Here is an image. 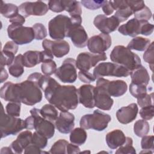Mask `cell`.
<instances>
[{"label":"cell","mask_w":154,"mask_h":154,"mask_svg":"<svg viewBox=\"0 0 154 154\" xmlns=\"http://www.w3.org/2000/svg\"><path fill=\"white\" fill-rule=\"evenodd\" d=\"M87 138V134L84 129L76 128L70 132V141L71 143L77 146H81L85 143Z\"/></svg>","instance_id":"30"},{"label":"cell","mask_w":154,"mask_h":154,"mask_svg":"<svg viewBox=\"0 0 154 154\" xmlns=\"http://www.w3.org/2000/svg\"><path fill=\"white\" fill-rule=\"evenodd\" d=\"M144 20H139L132 18L128 20L125 24L120 25L118 28V31L123 35H128L135 37L141 34V26Z\"/></svg>","instance_id":"21"},{"label":"cell","mask_w":154,"mask_h":154,"mask_svg":"<svg viewBox=\"0 0 154 154\" xmlns=\"http://www.w3.org/2000/svg\"><path fill=\"white\" fill-rule=\"evenodd\" d=\"M23 55H17L13 62L8 66V69L10 74L14 78L20 77L24 72V66L22 61Z\"/></svg>","instance_id":"27"},{"label":"cell","mask_w":154,"mask_h":154,"mask_svg":"<svg viewBox=\"0 0 154 154\" xmlns=\"http://www.w3.org/2000/svg\"><path fill=\"white\" fill-rule=\"evenodd\" d=\"M1 80H0V82L2 83L4 81H5L8 77V73L6 70V69L4 67L1 68Z\"/></svg>","instance_id":"58"},{"label":"cell","mask_w":154,"mask_h":154,"mask_svg":"<svg viewBox=\"0 0 154 154\" xmlns=\"http://www.w3.org/2000/svg\"><path fill=\"white\" fill-rule=\"evenodd\" d=\"M0 96L5 101L33 106L41 102L43 94L34 82L26 79L20 83L5 82L1 88Z\"/></svg>","instance_id":"1"},{"label":"cell","mask_w":154,"mask_h":154,"mask_svg":"<svg viewBox=\"0 0 154 154\" xmlns=\"http://www.w3.org/2000/svg\"><path fill=\"white\" fill-rule=\"evenodd\" d=\"M66 152L67 153H80V149L79 146L74 144L73 143H68L66 147Z\"/></svg>","instance_id":"57"},{"label":"cell","mask_w":154,"mask_h":154,"mask_svg":"<svg viewBox=\"0 0 154 154\" xmlns=\"http://www.w3.org/2000/svg\"><path fill=\"white\" fill-rule=\"evenodd\" d=\"M75 116L68 111H61L55 122L57 129L62 134H69L74 128Z\"/></svg>","instance_id":"19"},{"label":"cell","mask_w":154,"mask_h":154,"mask_svg":"<svg viewBox=\"0 0 154 154\" xmlns=\"http://www.w3.org/2000/svg\"><path fill=\"white\" fill-rule=\"evenodd\" d=\"M131 71L124 66L111 62L100 63L93 70V76L95 79L104 76L127 77L130 75Z\"/></svg>","instance_id":"7"},{"label":"cell","mask_w":154,"mask_h":154,"mask_svg":"<svg viewBox=\"0 0 154 154\" xmlns=\"http://www.w3.org/2000/svg\"><path fill=\"white\" fill-rule=\"evenodd\" d=\"M95 87L90 84H84L77 90L79 103L87 108L95 107L94 101Z\"/></svg>","instance_id":"18"},{"label":"cell","mask_w":154,"mask_h":154,"mask_svg":"<svg viewBox=\"0 0 154 154\" xmlns=\"http://www.w3.org/2000/svg\"><path fill=\"white\" fill-rule=\"evenodd\" d=\"M7 33L8 37L18 45L28 44L35 39L32 27L11 24L7 28Z\"/></svg>","instance_id":"9"},{"label":"cell","mask_w":154,"mask_h":154,"mask_svg":"<svg viewBox=\"0 0 154 154\" xmlns=\"http://www.w3.org/2000/svg\"><path fill=\"white\" fill-rule=\"evenodd\" d=\"M76 69V60L72 58H67L57 69L55 75L64 83H73L77 79Z\"/></svg>","instance_id":"11"},{"label":"cell","mask_w":154,"mask_h":154,"mask_svg":"<svg viewBox=\"0 0 154 154\" xmlns=\"http://www.w3.org/2000/svg\"><path fill=\"white\" fill-rule=\"evenodd\" d=\"M9 22L11 23V24L23 25V24L25 22V17L22 14H18L14 17L10 19Z\"/></svg>","instance_id":"54"},{"label":"cell","mask_w":154,"mask_h":154,"mask_svg":"<svg viewBox=\"0 0 154 154\" xmlns=\"http://www.w3.org/2000/svg\"><path fill=\"white\" fill-rule=\"evenodd\" d=\"M25 123V129L31 130L34 129V125H35V119L33 116H31L28 117H26L24 120Z\"/></svg>","instance_id":"56"},{"label":"cell","mask_w":154,"mask_h":154,"mask_svg":"<svg viewBox=\"0 0 154 154\" xmlns=\"http://www.w3.org/2000/svg\"><path fill=\"white\" fill-rule=\"evenodd\" d=\"M57 69V64L52 59L43 61L41 65L42 72L46 76H51L55 73Z\"/></svg>","instance_id":"36"},{"label":"cell","mask_w":154,"mask_h":154,"mask_svg":"<svg viewBox=\"0 0 154 154\" xmlns=\"http://www.w3.org/2000/svg\"><path fill=\"white\" fill-rule=\"evenodd\" d=\"M32 144L37 146L40 149L45 148L48 144V138L37 131L32 134Z\"/></svg>","instance_id":"40"},{"label":"cell","mask_w":154,"mask_h":154,"mask_svg":"<svg viewBox=\"0 0 154 154\" xmlns=\"http://www.w3.org/2000/svg\"><path fill=\"white\" fill-rule=\"evenodd\" d=\"M108 79L103 78H98L96 87L94 88L95 106L102 110H110L113 105L114 100L109 95L106 90V84Z\"/></svg>","instance_id":"10"},{"label":"cell","mask_w":154,"mask_h":154,"mask_svg":"<svg viewBox=\"0 0 154 154\" xmlns=\"http://www.w3.org/2000/svg\"><path fill=\"white\" fill-rule=\"evenodd\" d=\"M30 113L35 119L34 129L37 132L46 137L48 139L52 138L55 134L54 123L43 118L40 112V109L33 108L30 110Z\"/></svg>","instance_id":"12"},{"label":"cell","mask_w":154,"mask_h":154,"mask_svg":"<svg viewBox=\"0 0 154 154\" xmlns=\"http://www.w3.org/2000/svg\"><path fill=\"white\" fill-rule=\"evenodd\" d=\"M49 9L55 13H60L64 11L62 0H51L48 2Z\"/></svg>","instance_id":"48"},{"label":"cell","mask_w":154,"mask_h":154,"mask_svg":"<svg viewBox=\"0 0 154 154\" xmlns=\"http://www.w3.org/2000/svg\"><path fill=\"white\" fill-rule=\"evenodd\" d=\"M150 44V40L147 38L142 37H135L127 45L130 50H136L138 51H144Z\"/></svg>","instance_id":"29"},{"label":"cell","mask_w":154,"mask_h":154,"mask_svg":"<svg viewBox=\"0 0 154 154\" xmlns=\"http://www.w3.org/2000/svg\"><path fill=\"white\" fill-rule=\"evenodd\" d=\"M23 66L28 68H31L42 63V51H28L22 57Z\"/></svg>","instance_id":"26"},{"label":"cell","mask_w":154,"mask_h":154,"mask_svg":"<svg viewBox=\"0 0 154 154\" xmlns=\"http://www.w3.org/2000/svg\"><path fill=\"white\" fill-rule=\"evenodd\" d=\"M103 1H94V0H82L81 1V4L89 10H97L102 5Z\"/></svg>","instance_id":"47"},{"label":"cell","mask_w":154,"mask_h":154,"mask_svg":"<svg viewBox=\"0 0 154 154\" xmlns=\"http://www.w3.org/2000/svg\"><path fill=\"white\" fill-rule=\"evenodd\" d=\"M127 2L131 9L132 10L133 14L135 12L141 10L146 5L144 2L143 1H128Z\"/></svg>","instance_id":"50"},{"label":"cell","mask_w":154,"mask_h":154,"mask_svg":"<svg viewBox=\"0 0 154 154\" xmlns=\"http://www.w3.org/2000/svg\"><path fill=\"white\" fill-rule=\"evenodd\" d=\"M32 133L29 131H25L20 132L16 140L13 141L10 147L14 152L22 153L23 149L32 143Z\"/></svg>","instance_id":"22"},{"label":"cell","mask_w":154,"mask_h":154,"mask_svg":"<svg viewBox=\"0 0 154 154\" xmlns=\"http://www.w3.org/2000/svg\"><path fill=\"white\" fill-rule=\"evenodd\" d=\"M41 116L45 119L55 123L58 117V111L55 107L51 104H45L40 109Z\"/></svg>","instance_id":"31"},{"label":"cell","mask_w":154,"mask_h":154,"mask_svg":"<svg viewBox=\"0 0 154 154\" xmlns=\"http://www.w3.org/2000/svg\"><path fill=\"white\" fill-rule=\"evenodd\" d=\"M0 128L2 138L9 135H15L25 129L24 120L6 114L2 104Z\"/></svg>","instance_id":"5"},{"label":"cell","mask_w":154,"mask_h":154,"mask_svg":"<svg viewBox=\"0 0 154 154\" xmlns=\"http://www.w3.org/2000/svg\"><path fill=\"white\" fill-rule=\"evenodd\" d=\"M106 90L110 96L115 97L123 96L128 90V85L123 80H107Z\"/></svg>","instance_id":"23"},{"label":"cell","mask_w":154,"mask_h":154,"mask_svg":"<svg viewBox=\"0 0 154 154\" xmlns=\"http://www.w3.org/2000/svg\"><path fill=\"white\" fill-rule=\"evenodd\" d=\"M153 93L149 94L146 93V94L142 96L141 97L137 98V103L141 108L153 105Z\"/></svg>","instance_id":"46"},{"label":"cell","mask_w":154,"mask_h":154,"mask_svg":"<svg viewBox=\"0 0 154 154\" xmlns=\"http://www.w3.org/2000/svg\"><path fill=\"white\" fill-rule=\"evenodd\" d=\"M138 107L135 103H132L126 106H123L116 112L118 121L122 124H128L133 122L137 117Z\"/></svg>","instance_id":"20"},{"label":"cell","mask_w":154,"mask_h":154,"mask_svg":"<svg viewBox=\"0 0 154 154\" xmlns=\"http://www.w3.org/2000/svg\"><path fill=\"white\" fill-rule=\"evenodd\" d=\"M42 151H41V149L37 147V146L33 144H30L29 146H28L25 149L24 151V153L27 154V153H42Z\"/></svg>","instance_id":"55"},{"label":"cell","mask_w":154,"mask_h":154,"mask_svg":"<svg viewBox=\"0 0 154 154\" xmlns=\"http://www.w3.org/2000/svg\"><path fill=\"white\" fill-rule=\"evenodd\" d=\"M48 10V5L41 1L25 2L19 7V12L25 17L29 16H43L47 13Z\"/></svg>","instance_id":"15"},{"label":"cell","mask_w":154,"mask_h":154,"mask_svg":"<svg viewBox=\"0 0 154 154\" xmlns=\"http://www.w3.org/2000/svg\"><path fill=\"white\" fill-rule=\"evenodd\" d=\"M68 141L64 139H60L54 143L51 147L49 153L52 154H63L67 153L66 147Z\"/></svg>","instance_id":"34"},{"label":"cell","mask_w":154,"mask_h":154,"mask_svg":"<svg viewBox=\"0 0 154 154\" xmlns=\"http://www.w3.org/2000/svg\"><path fill=\"white\" fill-rule=\"evenodd\" d=\"M71 26L70 17L63 14H58L48 23L50 37L56 40H63L67 37Z\"/></svg>","instance_id":"6"},{"label":"cell","mask_w":154,"mask_h":154,"mask_svg":"<svg viewBox=\"0 0 154 154\" xmlns=\"http://www.w3.org/2000/svg\"><path fill=\"white\" fill-rule=\"evenodd\" d=\"M18 45H17L15 42H14L13 41H8L5 44L2 51L3 52H8L16 55L18 51Z\"/></svg>","instance_id":"51"},{"label":"cell","mask_w":154,"mask_h":154,"mask_svg":"<svg viewBox=\"0 0 154 154\" xmlns=\"http://www.w3.org/2000/svg\"><path fill=\"white\" fill-rule=\"evenodd\" d=\"M107 60L106 55L105 52L102 54H93L84 52L80 53L76 58V65L77 69L79 70L88 71L92 67L102 61Z\"/></svg>","instance_id":"13"},{"label":"cell","mask_w":154,"mask_h":154,"mask_svg":"<svg viewBox=\"0 0 154 154\" xmlns=\"http://www.w3.org/2000/svg\"><path fill=\"white\" fill-rule=\"evenodd\" d=\"M71 26L67 37H70L73 45L78 48H82L87 45L88 35L84 28L81 25V16L71 17Z\"/></svg>","instance_id":"8"},{"label":"cell","mask_w":154,"mask_h":154,"mask_svg":"<svg viewBox=\"0 0 154 154\" xmlns=\"http://www.w3.org/2000/svg\"><path fill=\"white\" fill-rule=\"evenodd\" d=\"M139 113L143 119L145 120H151L154 116L153 105L141 108Z\"/></svg>","instance_id":"45"},{"label":"cell","mask_w":154,"mask_h":154,"mask_svg":"<svg viewBox=\"0 0 154 154\" xmlns=\"http://www.w3.org/2000/svg\"><path fill=\"white\" fill-rule=\"evenodd\" d=\"M64 10L69 13L71 17L81 16L82 8L81 2L74 0H62Z\"/></svg>","instance_id":"28"},{"label":"cell","mask_w":154,"mask_h":154,"mask_svg":"<svg viewBox=\"0 0 154 154\" xmlns=\"http://www.w3.org/2000/svg\"><path fill=\"white\" fill-rule=\"evenodd\" d=\"M120 23L119 20L114 15L108 17L104 14H98L93 20L94 25L102 33L107 34L117 29Z\"/></svg>","instance_id":"16"},{"label":"cell","mask_w":154,"mask_h":154,"mask_svg":"<svg viewBox=\"0 0 154 154\" xmlns=\"http://www.w3.org/2000/svg\"><path fill=\"white\" fill-rule=\"evenodd\" d=\"M134 14V18L139 20L147 21L152 16V13L151 10L147 6H145L141 10L135 12Z\"/></svg>","instance_id":"44"},{"label":"cell","mask_w":154,"mask_h":154,"mask_svg":"<svg viewBox=\"0 0 154 154\" xmlns=\"http://www.w3.org/2000/svg\"><path fill=\"white\" fill-rule=\"evenodd\" d=\"M133 141L132 138L126 137L125 143L119 147V149L116 151L117 154H126V153H136L135 149L133 147Z\"/></svg>","instance_id":"35"},{"label":"cell","mask_w":154,"mask_h":154,"mask_svg":"<svg viewBox=\"0 0 154 154\" xmlns=\"http://www.w3.org/2000/svg\"><path fill=\"white\" fill-rule=\"evenodd\" d=\"M131 82L138 85L147 86L150 81V76L147 69L142 65L132 70L130 73Z\"/></svg>","instance_id":"25"},{"label":"cell","mask_w":154,"mask_h":154,"mask_svg":"<svg viewBox=\"0 0 154 154\" xmlns=\"http://www.w3.org/2000/svg\"><path fill=\"white\" fill-rule=\"evenodd\" d=\"M102 8L103 13L105 14V16L111 15L114 10L111 1H103Z\"/></svg>","instance_id":"53"},{"label":"cell","mask_w":154,"mask_h":154,"mask_svg":"<svg viewBox=\"0 0 154 154\" xmlns=\"http://www.w3.org/2000/svg\"><path fill=\"white\" fill-rule=\"evenodd\" d=\"M153 25L148 22L147 21L144 20L141 26V34L144 35H151L153 31Z\"/></svg>","instance_id":"52"},{"label":"cell","mask_w":154,"mask_h":154,"mask_svg":"<svg viewBox=\"0 0 154 154\" xmlns=\"http://www.w3.org/2000/svg\"><path fill=\"white\" fill-rule=\"evenodd\" d=\"M35 40H42L47 36L46 27L42 23H36L32 26Z\"/></svg>","instance_id":"43"},{"label":"cell","mask_w":154,"mask_h":154,"mask_svg":"<svg viewBox=\"0 0 154 154\" xmlns=\"http://www.w3.org/2000/svg\"><path fill=\"white\" fill-rule=\"evenodd\" d=\"M78 78L82 82L90 84L95 81V78L93 75L86 70H80L78 72Z\"/></svg>","instance_id":"49"},{"label":"cell","mask_w":154,"mask_h":154,"mask_svg":"<svg viewBox=\"0 0 154 154\" xmlns=\"http://www.w3.org/2000/svg\"><path fill=\"white\" fill-rule=\"evenodd\" d=\"M13 152L12 151V149L11 147H4L1 150V153H13Z\"/></svg>","instance_id":"59"},{"label":"cell","mask_w":154,"mask_h":154,"mask_svg":"<svg viewBox=\"0 0 154 154\" xmlns=\"http://www.w3.org/2000/svg\"><path fill=\"white\" fill-rule=\"evenodd\" d=\"M154 42H152L149 46L147 47V48L145 50V52L143 54V59L144 60L149 63V67L152 71H153V63H154V46H153Z\"/></svg>","instance_id":"41"},{"label":"cell","mask_w":154,"mask_h":154,"mask_svg":"<svg viewBox=\"0 0 154 154\" xmlns=\"http://www.w3.org/2000/svg\"><path fill=\"white\" fill-rule=\"evenodd\" d=\"M132 14H133V12L127 2V5L125 7L116 10L114 16L119 20L120 22L121 23L128 20V18L132 16Z\"/></svg>","instance_id":"38"},{"label":"cell","mask_w":154,"mask_h":154,"mask_svg":"<svg viewBox=\"0 0 154 154\" xmlns=\"http://www.w3.org/2000/svg\"><path fill=\"white\" fill-rule=\"evenodd\" d=\"M153 140L154 137L153 135H144V137H142L141 141V148L144 150V151L141 152V153H153L154 149Z\"/></svg>","instance_id":"37"},{"label":"cell","mask_w":154,"mask_h":154,"mask_svg":"<svg viewBox=\"0 0 154 154\" xmlns=\"http://www.w3.org/2000/svg\"><path fill=\"white\" fill-rule=\"evenodd\" d=\"M111 37L109 34L100 33L88 38L87 47L93 54H102L108 50L111 46Z\"/></svg>","instance_id":"14"},{"label":"cell","mask_w":154,"mask_h":154,"mask_svg":"<svg viewBox=\"0 0 154 154\" xmlns=\"http://www.w3.org/2000/svg\"><path fill=\"white\" fill-rule=\"evenodd\" d=\"M110 60L132 71L141 65L139 56L123 45L115 46L110 54Z\"/></svg>","instance_id":"3"},{"label":"cell","mask_w":154,"mask_h":154,"mask_svg":"<svg viewBox=\"0 0 154 154\" xmlns=\"http://www.w3.org/2000/svg\"><path fill=\"white\" fill-rule=\"evenodd\" d=\"M43 91L49 103L61 111L75 109L78 105L77 89L74 85H61L51 77Z\"/></svg>","instance_id":"2"},{"label":"cell","mask_w":154,"mask_h":154,"mask_svg":"<svg viewBox=\"0 0 154 154\" xmlns=\"http://www.w3.org/2000/svg\"><path fill=\"white\" fill-rule=\"evenodd\" d=\"M21 103L10 102L7 104L5 109L7 114L13 117H19L20 113Z\"/></svg>","instance_id":"42"},{"label":"cell","mask_w":154,"mask_h":154,"mask_svg":"<svg viewBox=\"0 0 154 154\" xmlns=\"http://www.w3.org/2000/svg\"><path fill=\"white\" fill-rule=\"evenodd\" d=\"M111 117L108 114L99 109H96L93 114L84 115L80 119V126L84 129H92L97 131L105 130L111 122Z\"/></svg>","instance_id":"4"},{"label":"cell","mask_w":154,"mask_h":154,"mask_svg":"<svg viewBox=\"0 0 154 154\" xmlns=\"http://www.w3.org/2000/svg\"><path fill=\"white\" fill-rule=\"evenodd\" d=\"M42 46L44 50L50 51L54 56L59 58L66 55L70 51V45L64 40L52 41L45 39L42 42Z\"/></svg>","instance_id":"17"},{"label":"cell","mask_w":154,"mask_h":154,"mask_svg":"<svg viewBox=\"0 0 154 154\" xmlns=\"http://www.w3.org/2000/svg\"><path fill=\"white\" fill-rule=\"evenodd\" d=\"M150 130L149 123L143 119L137 120L134 125V132L135 134L139 137H143L146 135Z\"/></svg>","instance_id":"33"},{"label":"cell","mask_w":154,"mask_h":154,"mask_svg":"<svg viewBox=\"0 0 154 154\" xmlns=\"http://www.w3.org/2000/svg\"><path fill=\"white\" fill-rule=\"evenodd\" d=\"M105 140L110 149H116L125 143L126 137L120 129H114L106 135Z\"/></svg>","instance_id":"24"},{"label":"cell","mask_w":154,"mask_h":154,"mask_svg":"<svg viewBox=\"0 0 154 154\" xmlns=\"http://www.w3.org/2000/svg\"><path fill=\"white\" fill-rule=\"evenodd\" d=\"M0 11L1 14L9 19L19 14V7L11 3H5L1 1Z\"/></svg>","instance_id":"32"},{"label":"cell","mask_w":154,"mask_h":154,"mask_svg":"<svg viewBox=\"0 0 154 154\" xmlns=\"http://www.w3.org/2000/svg\"><path fill=\"white\" fill-rule=\"evenodd\" d=\"M129 92L133 97L137 99L147 93V87L144 85H138L131 82L129 85Z\"/></svg>","instance_id":"39"}]
</instances>
